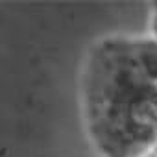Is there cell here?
<instances>
[{"instance_id": "4", "label": "cell", "mask_w": 157, "mask_h": 157, "mask_svg": "<svg viewBox=\"0 0 157 157\" xmlns=\"http://www.w3.org/2000/svg\"><path fill=\"white\" fill-rule=\"evenodd\" d=\"M142 157H157V146H155V148H151V150H150L146 155H142Z\"/></svg>"}, {"instance_id": "3", "label": "cell", "mask_w": 157, "mask_h": 157, "mask_svg": "<svg viewBox=\"0 0 157 157\" xmlns=\"http://www.w3.org/2000/svg\"><path fill=\"white\" fill-rule=\"evenodd\" d=\"M150 28H151V39H153V41H157V2H153V4H151Z\"/></svg>"}, {"instance_id": "2", "label": "cell", "mask_w": 157, "mask_h": 157, "mask_svg": "<svg viewBox=\"0 0 157 157\" xmlns=\"http://www.w3.org/2000/svg\"><path fill=\"white\" fill-rule=\"evenodd\" d=\"M135 50L144 70L157 83V41L151 37H135Z\"/></svg>"}, {"instance_id": "1", "label": "cell", "mask_w": 157, "mask_h": 157, "mask_svg": "<svg viewBox=\"0 0 157 157\" xmlns=\"http://www.w3.org/2000/svg\"><path fill=\"white\" fill-rule=\"evenodd\" d=\"M82 109L102 157H142L157 146V83L137 56L135 37H107L89 52Z\"/></svg>"}]
</instances>
